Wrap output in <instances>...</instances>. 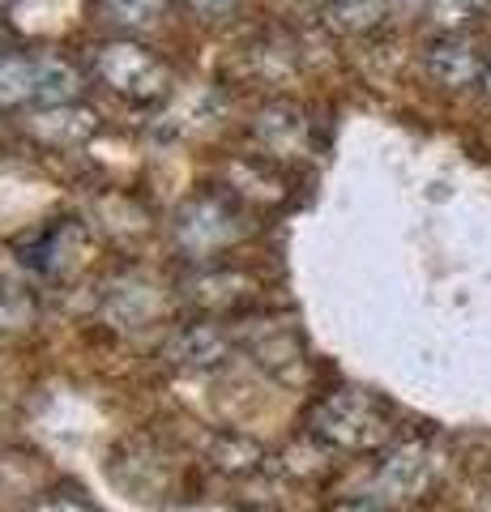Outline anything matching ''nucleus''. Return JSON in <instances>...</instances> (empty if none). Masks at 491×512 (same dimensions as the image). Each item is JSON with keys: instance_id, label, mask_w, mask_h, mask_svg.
<instances>
[{"instance_id": "423d86ee", "label": "nucleus", "mask_w": 491, "mask_h": 512, "mask_svg": "<svg viewBox=\"0 0 491 512\" xmlns=\"http://www.w3.org/2000/svg\"><path fill=\"white\" fill-rule=\"evenodd\" d=\"M423 73H427L432 86L449 90V94H462V90L483 86L487 52L470 30H445V35H436L423 47Z\"/></svg>"}, {"instance_id": "dca6fc26", "label": "nucleus", "mask_w": 491, "mask_h": 512, "mask_svg": "<svg viewBox=\"0 0 491 512\" xmlns=\"http://www.w3.org/2000/svg\"><path fill=\"white\" fill-rule=\"evenodd\" d=\"M103 9L129 30H146V26H154L158 18H163L167 0H103Z\"/></svg>"}, {"instance_id": "aec40b11", "label": "nucleus", "mask_w": 491, "mask_h": 512, "mask_svg": "<svg viewBox=\"0 0 491 512\" xmlns=\"http://www.w3.org/2000/svg\"><path fill=\"white\" fill-rule=\"evenodd\" d=\"M483 90H487V99H491V56H487V73H483Z\"/></svg>"}, {"instance_id": "2eb2a0df", "label": "nucleus", "mask_w": 491, "mask_h": 512, "mask_svg": "<svg viewBox=\"0 0 491 512\" xmlns=\"http://www.w3.org/2000/svg\"><path fill=\"white\" fill-rule=\"evenodd\" d=\"M427 13L440 30H470L491 13V0H427Z\"/></svg>"}, {"instance_id": "6e6552de", "label": "nucleus", "mask_w": 491, "mask_h": 512, "mask_svg": "<svg viewBox=\"0 0 491 512\" xmlns=\"http://www.w3.org/2000/svg\"><path fill=\"white\" fill-rule=\"evenodd\" d=\"M184 299L201 316H244L261 303V282L248 269H197L184 282Z\"/></svg>"}, {"instance_id": "4468645a", "label": "nucleus", "mask_w": 491, "mask_h": 512, "mask_svg": "<svg viewBox=\"0 0 491 512\" xmlns=\"http://www.w3.org/2000/svg\"><path fill=\"white\" fill-rule=\"evenodd\" d=\"M35 320H39L35 295H30L22 282H13V278L0 274V342L30 333V329H35Z\"/></svg>"}, {"instance_id": "9d476101", "label": "nucleus", "mask_w": 491, "mask_h": 512, "mask_svg": "<svg viewBox=\"0 0 491 512\" xmlns=\"http://www.w3.org/2000/svg\"><path fill=\"white\" fill-rule=\"evenodd\" d=\"M252 137H257V146L265 150L269 163L312 154V120L295 103H265L257 111V120H252Z\"/></svg>"}, {"instance_id": "1a4fd4ad", "label": "nucleus", "mask_w": 491, "mask_h": 512, "mask_svg": "<svg viewBox=\"0 0 491 512\" xmlns=\"http://www.w3.org/2000/svg\"><path fill=\"white\" fill-rule=\"evenodd\" d=\"M432 478H436L432 448H427L423 440H406L380 461L372 495L376 500H415V495H423L427 487H432Z\"/></svg>"}, {"instance_id": "a211bd4d", "label": "nucleus", "mask_w": 491, "mask_h": 512, "mask_svg": "<svg viewBox=\"0 0 491 512\" xmlns=\"http://www.w3.org/2000/svg\"><path fill=\"white\" fill-rule=\"evenodd\" d=\"M235 5H240V0H188V9L201 13V18H223Z\"/></svg>"}, {"instance_id": "f3484780", "label": "nucleus", "mask_w": 491, "mask_h": 512, "mask_svg": "<svg viewBox=\"0 0 491 512\" xmlns=\"http://www.w3.org/2000/svg\"><path fill=\"white\" fill-rule=\"evenodd\" d=\"M26 512H103V508H94L90 500H82V495H73V491H52L30 504Z\"/></svg>"}, {"instance_id": "6ab92c4d", "label": "nucleus", "mask_w": 491, "mask_h": 512, "mask_svg": "<svg viewBox=\"0 0 491 512\" xmlns=\"http://www.w3.org/2000/svg\"><path fill=\"white\" fill-rule=\"evenodd\" d=\"M346 512H385V508H380V504L372 500V504H355V508H346Z\"/></svg>"}, {"instance_id": "ddd939ff", "label": "nucleus", "mask_w": 491, "mask_h": 512, "mask_svg": "<svg viewBox=\"0 0 491 512\" xmlns=\"http://www.w3.org/2000/svg\"><path fill=\"white\" fill-rule=\"evenodd\" d=\"M393 0H325L321 22L342 39H363L385 26Z\"/></svg>"}, {"instance_id": "f257e3e1", "label": "nucleus", "mask_w": 491, "mask_h": 512, "mask_svg": "<svg viewBox=\"0 0 491 512\" xmlns=\"http://www.w3.org/2000/svg\"><path fill=\"white\" fill-rule=\"evenodd\" d=\"M308 436L334 453H376L398 436V414L372 389H334L308 414Z\"/></svg>"}, {"instance_id": "f8f14e48", "label": "nucleus", "mask_w": 491, "mask_h": 512, "mask_svg": "<svg viewBox=\"0 0 491 512\" xmlns=\"http://www.w3.org/2000/svg\"><path fill=\"white\" fill-rule=\"evenodd\" d=\"M26 133L47 150H73L99 133V111L86 103H69V107H43L26 116Z\"/></svg>"}, {"instance_id": "412c9836", "label": "nucleus", "mask_w": 491, "mask_h": 512, "mask_svg": "<svg viewBox=\"0 0 491 512\" xmlns=\"http://www.w3.org/2000/svg\"><path fill=\"white\" fill-rule=\"evenodd\" d=\"M393 5H402V9H410V5H427V0H393Z\"/></svg>"}, {"instance_id": "0eeeda50", "label": "nucleus", "mask_w": 491, "mask_h": 512, "mask_svg": "<svg viewBox=\"0 0 491 512\" xmlns=\"http://www.w3.org/2000/svg\"><path fill=\"white\" fill-rule=\"evenodd\" d=\"M235 346L261 367V372L278 380H295L304 372V342L291 320L265 316V320H244V329L235 333Z\"/></svg>"}, {"instance_id": "7ed1b4c3", "label": "nucleus", "mask_w": 491, "mask_h": 512, "mask_svg": "<svg viewBox=\"0 0 491 512\" xmlns=\"http://www.w3.org/2000/svg\"><path fill=\"white\" fill-rule=\"evenodd\" d=\"M248 235H252V214L244 210V201L235 192H197L171 218V239H176L184 261L193 265L218 261L223 252L240 248Z\"/></svg>"}, {"instance_id": "20e7f679", "label": "nucleus", "mask_w": 491, "mask_h": 512, "mask_svg": "<svg viewBox=\"0 0 491 512\" xmlns=\"http://www.w3.org/2000/svg\"><path fill=\"white\" fill-rule=\"evenodd\" d=\"M90 77L103 90H112L116 99L133 103V107H154L163 103L171 86H176V73L163 56H154L146 43L137 39H107L90 47Z\"/></svg>"}, {"instance_id": "9b49d317", "label": "nucleus", "mask_w": 491, "mask_h": 512, "mask_svg": "<svg viewBox=\"0 0 491 512\" xmlns=\"http://www.w3.org/2000/svg\"><path fill=\"white\" fill-rule=\"evenodd\" d=\"M231 350H235V333L223 329L218 320L201 316V320L184 325L176 338H171L167 355H171V363H176L180 372H197V376H205V372H214V367H223Z\"/></svg>"}, {"instance_id": "4be33fe9", "label": "nucleus", "mask_w": 491, "mask_h": 512, "mask_svg": "<svg viewBox=\"0 0 491 512\" xmlns=\"http://www.w3.org/2000/svg\"><path fill=\"white\" fill-rule=\"evenodd\" d=\"M9 5H13V0H0V9H9Z\"/></svg>"}, {"instance_id": "39448f33", "label": "nucleus", "mask_w": 491, "mask_h": 512, "mask_svg": "<svg viewBox=\"0 0 491 512\" xmlns=\"http://www.w3.org/2000/svg\"><path fill=\"white\" fill-rule=\"evenodd\" d=\"M18 261L47 282H69L77 269L86 265V248H90V231L77 218H52L47 227L30 231L18 239Z\"/></svg>"}, {"instance_id": "f03ea898", "label": "nucleus", "mask_w": 491, "mask_h": 512, "mask_svg": "<svg viewBox=\"0 0 491 512\" xmlns=\"http://www.w3.org/2000/svg\"><path fill=\"white\" fill-rule=\"evenodd\" d=\"M86 73L60 52H0V116L82 103Z\"/></svg>"}, {"instance_id": "5701e85b", "label": "nucleus", "mask_w": 491, "mask_h": 512, "mask_svg": "<svg viewBox=\"0 0 491 512\" xmlns=\"http://www.w3.org/2000/svg\"><path fill=\"white\" fill-rule=\"evenodd\" d=\"M0 35H5V30H0Z\"/></svg>"}]
</instances>
